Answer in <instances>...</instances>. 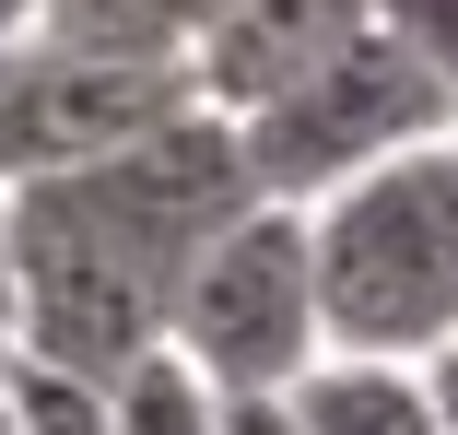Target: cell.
<instances>
[{"instance_id":"6da1fadb","label":"cell","mask_w":458,"mask_h":435,"mask_svg":"<svg viewBox=\"0 0 458 435\" xmlns=\"http://www.w3.org/2000/svg\"><path fill=\"white\" fill-rule=\"evenodd\" d=\"M247 153L235 118H212L200 95L153 118L141 141L59 165V177L0 189V259H13V341L24 365L106 388L130 354L165 341V306L189 283V259L224 212H247Z\"/></svg>"},{"instance_id":"7a4b0ae2","label":"cell","mask_w":458,"mask_h":435,"mask_svg":"<svg viewBox=\"0 0 458 435\" xmlns=\"http://www.w3.org/2000/svg\"><path fill=\"white\" fill-rule=\"evenodd\" d=\"M306 271H318V354H435L458 329V130L341 177L306 200Z\"/></svg>"},{"instance_id":"3957f363","label":"cell","mask_w":458,"mask_h":435,"mask_svg":"<svg viewBox=\"0 0 458 435\" xmlns=\"http://www.w3.org/2000/svg\"><path fill=\"white\" fill-rule=\"evenodd\" d=\"M435 130H458V95L400 47V36H377L364 24L352 47H329L294 95H270V107H247L235 118V153H247V189L259 200H329L341 177H364V165H388V153H411V141H435Z\"/></svg>"},{"instance_id":"277c9868","label":"cell","mask_w":458,"mask_h":435,"mask_svg":"<svg viewBox=\"0 0 458 435\" xmlns=\"http://www.w3.org/2000/svg\"><path fill=\"white\" fill-rule=\"evenodd\" d=\"M165 341L212 388H294L318 365V271H306V212L247 200L200 235L189 283L165 306Z\"/></svg>"},{"instance_id":"5b68a950","label":"cell","mask_w":458,"mask_h":435,"mask_svg":"<svg viewBox=\"0 0 458 435\" xmlns=\"http://www.w3.org/2000/svg\"><path fill=\"white\" fill-rule=\"evenodd\" d=\"M176 107H189L176 59H95V47H59V36H0V189L95 165Z\"/></svg>"},{"instance_id":"8992f818","label":"cell","mask_w":458,"mask_h":435,"mask_svg":"<svg viewBox=\"0 0 458 435\" xmlns=\"http://www.w3.org/2000/svg\"><path fill=\"white\" fill-rule=\"evenodd\" d=\"M364 36V0H224V13L189 36V95L212 107V118H247V107H270V95H294V82L329 59V47H352Z\"/></svg>"},{"instance_id":"52a82bcc","label":"cell","mask_w":458,"mask_h":435,"mask_svg":"<svg viewBox=\"0 0 458 435\" xmlns=\"http://www.w3.org/2000/svg\"><path fill=\"white\" fill-rule=\"evenodd\" d=\"M283 400H294V423H306V435H435L423 377H411V365H388V354H318Z\"/></svg>"},{"instance_id":"ba28073f","label":"cell","mask_w":458,"mask_h":435,"mask_svg":"<svg viewBox=\"0 0 458 435\" xmlns=\"http://www.w3.org/2000/svg\"><path fill=\"white\" fill-rule=\"evenodd\" d=\"M106 435H224V388L176 354V341H153V354H130L106 388H95Z\"/></svg>"},{"instance_id":"9c48e42d","label":"cell","mask_w":458,"mask_h":435,"mask_svg":"<svg viewBox=\"0 0 458 435\" xmlns=\"http://www.w3.org/2000/svg\"><path fill=\"white\" fill-rule=\"evenodd\" d=\"M224 13V0H47L36 36L95 47V59H189V36Z\"/></svg>"},{"instance_id":"30bf717a","label":"cell","mask_w":458,"mask_h":435,"mask_svg":"<svg viewBox=\"0 0 458 435\" xmlns=\"http://www.w3.org/2000/svg\"><path fill=\"white\" fill-rule=\"evenodd\" d=\"M364 24L400 36V47L446 82V95H458V0H364Z\"/></svg>"},{"instance_id":"8fae6325","label":"cell","mask_w":458,"mask_h":435,"mask_svg":"<svg viewBox=\"0 0 458 435\" xmlns=\"http://www.w3.org/2000/svg\"><path fill=\"white\" fill-rule=\"evenodd\" d=\"M13 412H24V435H106L95 388H82V377H47V365H13Z\"/></svg>"},{"instance_id":"7c38bea8","label":"cell","mask_w":458,"mask_h":435,"mask_svg":"<svg viewBox=\"0 0 458 435\" xmlns=\"http://www.w3.org/2000/svg\"><path fill=\"white\" fill-rule=\"evenodd\" d=\"M224 435H306L283 388H224Z\"/></svg>"},{"instance_id":"4fadbf2b","label":"cell","mask_w":458,"mask_h":435,"mask_svg":"<svg viewBox=\"0 0 458 435\" xmlns=\"http://www.w3.org/2000/svg\"><path fill=\"white\" fill-rule=\"evenodd\" d=\"M411 377H423V400H435V435H458V329L435 341V354H411Z\"/></svg>"},{"instance_id":"5bb4252c","label":"cell","mask_w":458,"mask_h":435,"mask_svg":"<svg viewBox=\"0 0 458 435\" xmlns=\"http://www.w3.org/2000/svg\"><path fill=\"white\" fill-rule=\"evenodd\" d=\"M0 365H24V341H13V259H0Z\"/></svg>"},{"instance_id":"9a60e30c","label":"cell","mask_w":458,"mask_h":435,"mask_svg":"<svg viewBox=\"0 0 458 435\" xmlns=\"http://www.w3.org/2000/svg\"><path fill=\"white\" fill-rule=\"evenodd\" d=\"M36 13H47V0H0V36H36Z\"/></svg>"},{"instance_id":"2e32d148","label":"cell","mask_w":458,"mask_h":435,"mask_svg":"<svg viewBox=\"0 0 458 435\" xmlns=\"http://www.w3.org/2000/svg\"><path fill=\"white\" fill-rule=\"evenodd\" d=\"M0 435H24V412H13V365H0Z\"/></svg>"}]
</instances>
